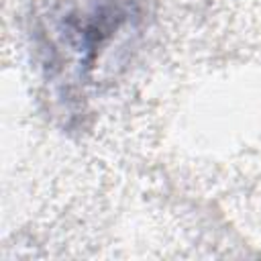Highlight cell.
I'll return each mask as SVG.
<instances>
[{
  "label": "cell",
  "mask_w": 261,
  "mask_h": 261,
  "mask_svg": "<svg viewBox=\"0 0 261 261\" xmlns=\"http://www.w3.org/2000/svg\"><path fill=\"white\" fill-rule=\"evenodd\" d=\"M143 18V0H51L37 33L47 82L59 98L82 100L98 63L139 33Z\"/></svg>",
  "instance_id": "obj_1"
}]
</instances>
